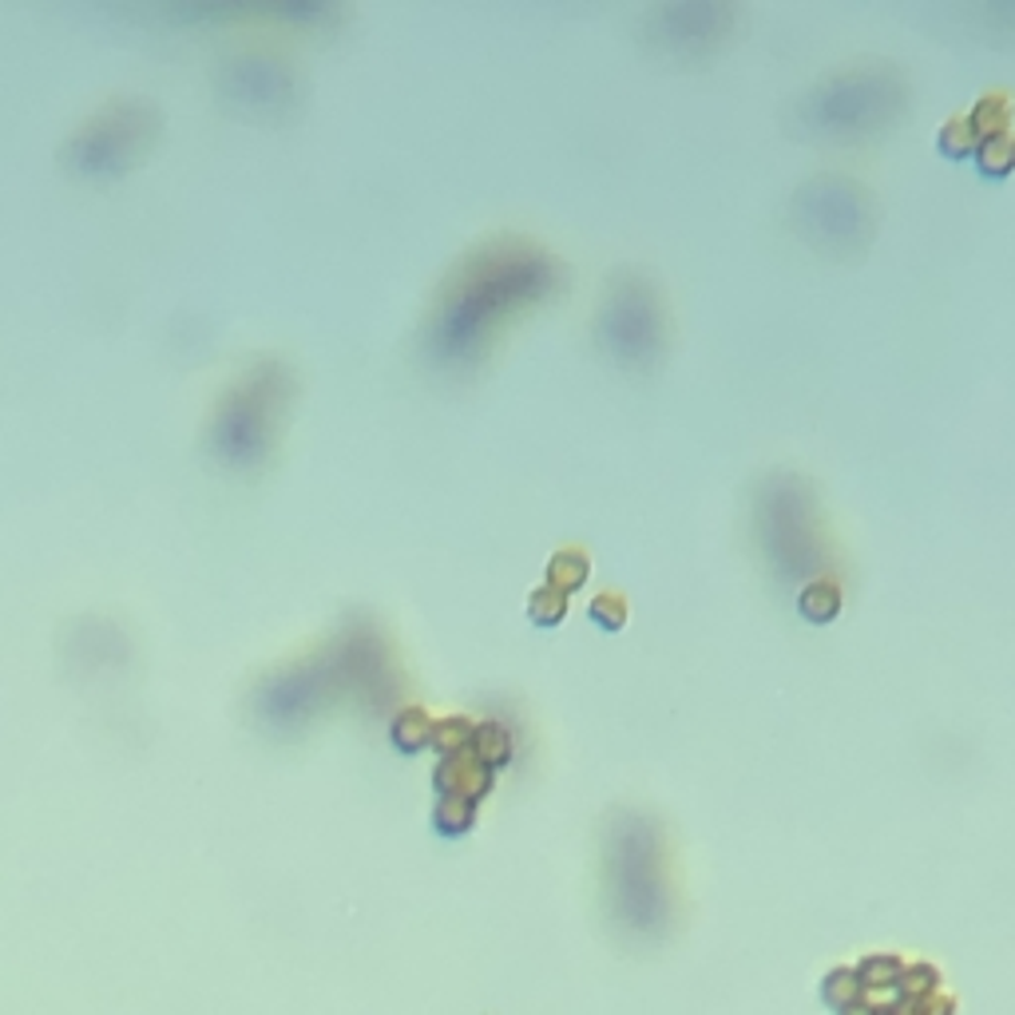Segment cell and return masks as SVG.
<instances>
[{
  "instance_id": "obj_16",
  "label": "cell",
  "mask_w": 1015,
  "mask_h": 1015,
  "mask_svg": "<svg viewBox=\"0 0 1015 1015\" xmlns=\"http://www.w3.org/2000/svg\"><path fill=\"white\" fill-rule=\"evenodd\" d=\"M591 615H595L600 623H607V627H620L627 611H623L620 595H600V600H595V607H591Z\"/></svg>"
},
{
  "instance_id": "obj_1",
  "label": "cell",
  "mask_w": 1015,
  "mask_h": 1015,
  "mask_svg": "<svg viewBox=\"0 0 1015 1015\" xmlns=\"http://www.w3.org/2000/svg\"><path fill=\"white\" fill-rule=\"evenodd\" d=\"M556 262L520 239H500L468 254V262L448 278L445 298L433 314L429 346L445 366L473 361L488 338L524 306L556 290Z\"/></svg>"
},
{
  "instance_id": "obj_2",
  "label": "cell",
  "mask_w": 1015,
  "mask_h": 1015,
  "mask_svg": "<svg viewBox=\"0 0 1015 1015\" xmlns=\"http://www.w3.org/2000/svg\"><path fill=\"white\" fill-rule=\"evenodd\" d=\"M905 87L892 72L865 68L833 76L805 99V119L817 131L833 136H857V131H877L889 116H897Z\"/></svg>"
},
{
  "instance_id": "obj_14",
  "label": "cell",
  "mask_w": 1015,
  "mask_h": 1015,
  "mask_svg": "<svg viewBox=\"0 0 1015 1015\" xmlns=\"http://www.w3.org/2000/svg\"><path fill=\"white\" fill-rule=\"evenodd\" d=\"M433 738L445 746V750H461V746L473 742V726H468L465 718H453V722H436L433 726Z\"/></svg>"
},
{
  "instance_id": "obj_6",
  "label": "cell",
  "mask_w": 1015,
  "mask_h": 1015,
  "mask_svg": "<svg viewBox=\"0 0 1015 1015\" xmlns=\"http://www.w3.org/2000/svg\"><path fill=\"white\" fill-rule=\"evenodd\" d=\"M658 36L683 49V44H706V40L722 36L726 20H730V9L726 4H675V9H658Z\"/></svg>"
},
{
  "instance_id": "obj_15",
  "label": "cell",
  "mask_w": 1015,
  "mask_h": 1015,
  "mask_svg": "<svg viewBox=\"0 0 1015 1015\" xmlns=\"http://www.w3.org/2000/svg\"><path fill=\"white\" fill-rule=\"evenodd\" d=\"M984 167L987 171H1007V167H1012V139L1007 136L987 139L984 144Z\"/></svg>"
},
{
  "instance_id": "obj_7",
  "label": "cell",
  "mask_w": 1015,
  "mask_h": 1015,
  "mask_svg": "<svg viewBox=\"0 0 1015 1015\" xmlns=\"http://www.w3.org/2000/svg\"><path fill=\"white\" fill-rule=\"evenodd\" d=\"M441 782L448 785V797H476L488 785V774L476 754H453V762L441 770Z\"/></svg>"
},
{
  "instance_id": "obj_11",
  "label": "cell",
  "mask_w": 1015,
  "mask_h": 1015,
  "mask_svg": "<svg viewBox=\"0 0 1015 1015\" xmlns=\"http://www.w3.org/2000/svg\"><path fill=\"white\" fill-rule=\"evenodd\" d=\"M473 746H476V758H480V762H500V758L508 754V734H504L500 726H476Z\"/></svg>"
},
{
  "instance_id": "obj_12",
  "label": "cell",
  "mask_w": 1015,
  "mask_h": 1015,
  "mask_svg": "<svg viewBox=\"0 0 1015 1015\" xmlns=\"http://www.w3.org/2000/svg\"><path fill=\"white\" fill-rule=\"evenodd\" d=\"M976 139H980V131H976V124H972V119H952V124L944 127V136H940V147H944V151H956V156H960V151H968V147L976 144Z\"/></svg>"
},
{
  "instance_id": "obj_8",
  "label": "cell",
  "mask_w": 1015,
  "mask_h": 1015,
  "mask_svg": "<svg viewBox=\"0 0 1015 1015\" xmlns=\"http://www.w3.org/2000/svg\"><path fill=\"white\" fill-rule=\"evenodd\" d=\"M583 575H588V560H583L580 551H560L556 560H551V588H560L563 595H568L571 588H580Z\"/></svg>"
},
{
  "instance_id": "obj_4",
  "label": "cell",
  "mask_w": 1015,
  "mask_h": 1015,
  "mask_svg": "<svg viewBox=\"0 0 1015 1015\" xmlns=\"http://www.w3.org/2000/svg\"><path fill=\"white\" fill-rule=\"evenodd\" d=\"M762 520H770L765 536H770V551L774 560L785 568V575H810L822 560V540L813 532L810 504L802 500V484L782 480L770 488L762 504Z\"/></svg>"
},
{
  "instance_id": "obj_13",
  "label": "cell",
  "mask_w": 1015,
  "mask_h": 1015,
  "mask_svg": "<svg viewBox=\"0 0 1015 1015\" xmlns=\"http://www.w3.org/2000/svg\"><path fill=\"white\" fill-rule=\"evenodd\" d=\"M563 600H568V595H563L560 588H551V583H548V588H540L532 595V615L540 623H556L563 615Z\"/></svg>"
},
{
  "instance_id": "obj_10",
  "label": "cell",
  "mask_w": 1015,
  "mask_h": 1015,
  "mask_svg": "<svg viewBox=\"0 0 1015 1015\" xmlns=\"http://www.w3.org/2000/svg\"><path fill=\"white\" fill-rule=\"evenodd\" d=\"M802 611L810 620H829L833 611H837V588H833L829 580L810 583V588L802 591Z\"/></svg>"
},
{
  "instance_id": "obj_9",
  "label": "cell",
  "mask_w": 1015,
  "mask_h": 1015,
  "mask_svg": "<svg viewBox=\"0 0 1015 1015\" xmlns=\"http://www.w3.org/2000/svg\"><path fill=\"white\" fill-rule=\"evenodd\" d=\"M393 738H397V746H405V750L425 746L429 738H433V722H429L421 710H405V715L393 722Z\"/></svg>"
},
{
  "instance_id": "obj_3",
  "label": "cell",
  "mask_w": 1015,
  "mask_h": 1015,
  "mask_svg": "<svg viewBox=\"0 0 1015 1015\" xmlns=\"http://www.w3.org/2000/svg\"><path fill=\"white\" fill-rule=\"evenodd\" d=\"M603 338L611 341V353L623 361H647L658 353L663 321H658L655 294L643 278L631 274L603 302Z\"/></svg>"
},
{
  "instance_id": "obj_5",
  "label": "cell",
  "mask_w": 1015,
  "mask_h": 1015,
  "mask_svg": "<svg viewBox=\"0 0 1015 1015\" xmlns=\"http://www.w3.org/2000/svg\"><path fill=\"white\" fill-rule=\"evenodd\" d=\"M869 223L865 199L845 179H822V183L805 187L802 194V226L822 234L825 242H857L860 226Z\"/></svg>"
}]
</instances>
